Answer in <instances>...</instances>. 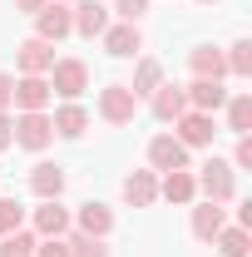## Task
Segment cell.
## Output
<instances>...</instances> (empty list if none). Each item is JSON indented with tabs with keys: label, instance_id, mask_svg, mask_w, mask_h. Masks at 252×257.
Masks as SVG:
<instances>
[{
	"label": "cell",
	"instance_id": "cb8c5ba5",
	"mask_svg": "<svg viewBox=\"0 0 252 257\" xmlns=\"http://www.w3.org/2000/svg\"><path fill=\"white\" fill-rule=\"evenodd\" d=\"M222 114H227V128L232 134H252V94H227Z\"/></svg>",
	"mask_w": 252,
	"mask_h": 257
},
{
	"label": "cell",
	"instance_id": "3957f363",
	"mask_svg": "<svg viewBox=\"0 0 252 257\" xmlns=\"http://www.w3.org/2000/svg\"><path fill=\"white\" fill-rule=\"evenodd\" d=\"M15 144L30 149V154H45V149L55 144V124H50V114H45V109H35V114H15Z\"/></svg>",
	"mask_w": 252,
	"mask_h": 257
},
{
	"label": "cell",
	"instance_id": "4fadbf2b",
	"mask_svg": "<svg viewBox=\"0 0 252 257\" xmlns=\"http://www.w3.org/2000/svg\"><path fill=\"white\" fill-rule=\"evenodd\" d=\"M158 198H163V203H178V208L198 203V183H193V173H188V168L158 173Z\"/></svg>",
	"mask_w": 252,
	"mask_h": 257
},
{
	"label": "cell",
	"instance_id": "9c48e42d",
	"mask_svg": "<svg viewBox=\"0 0 252 257\" xmlns=\"http://www.w3.org/2000/svg\"><path fill=\"white\" fill-rule=\"evenodd\" d=\"M99 40H104V55H114V60H139L144 55V35H139V25H129V20L109 25Z\"/></svg>",
	"mask_w": 252,
	"mask_h": 257
},
{
	"label": "cell",
	"instance_id": "30bf717a",
	"mask_svg": "<svg viewBox=\"0 0 252 257\" xmlns=\"http://www.w3.org/2000/svg\"><path fill=\"white\" fill-rule=\"evenodd\" d=\"M149 168H154V173L188 168V149H183L173 134H154V139H149Z\"/></svg>",
	"mask_w": 252,
	"mask_h": 257
},
{
	"label": "cell",
	"instance_id": "e575fe53",
	"mask_svg": "<svg viewBox=\"0 0 252 257\" xmlns=\"http://www.w3.org/2000/svg\"><path fill=\"white\" fill-rule=\"evenodd\" d=\"M198 5H218V0H198Z\"/></svg>",
	"mask_w": 252,
	"mask_h": 257
},
{
	"label": "cell",
	"instance_id": "8992f818",
	"mask_svg": "<svg viewBox=\"0 0 252 257\" xmlns=\"http://www.w3.org/2000/svg\"><path fill=\"white\" fill-rule=\"evenodd\" d=\"M50 79L45 74H20L15 89H10V109L15 114H35V109H50Z\"/></svg>",
	"mask_w": 252,
	"mask_h": 257
},
{
	"label": "cell",
	"instance_id": "6da1fadb",
	"mask_svg": "<svg viewBox=\"0 0 252 257\" xmlns=\"http://www.w3.org/2000/svg\"><path fill=\"white\" fill-rule=\"evenodd\" d=\"M193 183H198V193H203L208 203H227V198L237 193V168H232L227 159H218V154H213V159L193 173Z\"/></svg>",
	"mask_w": 252,
	"mask_h": 257
},
{
	"label": "cell",
	"instance_id": "4316f807",
	"mask_svg": "<svg viewBox=\"0 0 252 257\" xmlns=\"http://www.w3.org/2000/svg\"><path fill=\"white\" fill-rule=\"evenodd\" d=\"M35 242L40 237H35L30 227H15L10 237H0V257H35Z\"/></svg>",
	"mask_w": 252,
	"mask_h": 257
},
{
	"label": "cell",
	"instance_id": "52a82bcc",
	"mask_svg": "<svg viewBox=\"0 0 252 257\" xmlns=\"http://www.w3.org/2000/svg\"><path fill=\"white\" fill-rule=\"evenodd\" d=\"M30 223H35L30 227L35 237H64V232L74 227V218H69V208H64L60 198H45V203L30 213Z\"/></svg>",
	"mask_w": 252,
	"mask_h": 257
},
{
	"label": "cell",
	"instance_id": "44dd1931",
	"mask_svg": "<svg viewBox=\"0 0 252 257\" xmlns=\"http://www.w3.org/2000/svg\"><path fill=\"white\" fill-rule=\"evenodd\" d=\"M30 193L40 198V203H45V198H60V193H64V168L50 163V159H40L30 168Z\"/></svg>",
	"mask_w": 252,
	"mask_h": 257
},
{
	"label": "cell",
	"instance_id": "d590c367",
	"mask_svg": "<svg viewBox=\"0 0 252 257\" xmlns=\"http://www.w3.org/2000/svg\"><path fill=\"white\" fill-rule=\"evenodd\" d=\"M60 5H74V0H60Z\"/></svg>",
	"mask_w": 252,
	"mask_h": 257
},
{
	"label": "cell",
	"instance_id": "ac0fdd59",
	"mask_svg": "<svg viewBox=\"0 0 252 257\" xmlns=\"http://www.w3.org/2000/svg\"><path fill=\"white\" fill-rule=\"evenodd\" d=\"M183 94H188V109H203V114H218L227 104L222 79H193V84H183Z\"/></svg>",
	"mask_w": 252,
	"mask_h": 257
},
{
	"label": "cell",
	"instance_id": "836d02e7",
	"mask_svg": "<svg viewBox=\"0 0 252 257\" xmlns=\"http://www.w3.org/2000/svg\"><path fill=\"white\" fill-rule=\"evenodd\" d=\"M50 0H15V10H25V15H35V10H45Z\"/></svg>",
	"mask_w": 252,
	"mask_h": 257
},
{
	"label": "cell",
	"instance_id": "5bb4252c",
	"mask_svg": "<svg viewBox=\"0 0 252 257\" xmlns=\"http://www.w3.org/2000/svg\"><path fill=\"white\" fill-rule=\"evenodd\" d=\"M15 64H20V74H50V64H55V45H45L40 35H30V40H20Z\"/></svg>",
	"mask_w": 252,
	"mask_h": 257
},
{
	"label": "cell",
	"instance_id": "7a4b0ae2",
	"mask_svg": "<svg viewBox=\"0 0 252 257\" xmlns=\"http://www.w3.org/2000/svg\"><path fill=\"white\" fill-rule=\"evenodd\" d=\"M45 79H50V94H60L64 104H69V99H79L89 89V64L84 60H55Z\"/></svg>",
	"mask_w": 252,
	"mask_h": 257
},
{
	"label": "cell",
	"instance_id": "83f0119b",
	"mask_svg": "<svg viewBox=\"0 0 252 257\" xmlns=\"http://www.w3.org/2000/svg\"><path fill=\"white\" fill-rule=\"evenodd\" d=\"M15 227H25V208L15 198H0V237H10Z\"/></svg>",
	"mask_w": 252,
	"mask_h": 257
},
{
	"label": "cell",
	"instance_id": "ffe728a7",
	"mask_svg": "<svg viewBox=\"0 0 252 257\" xmlns=\"http://www.w3.org/2000/svg\"><path fill=\"white\" fill-rule=\"evenodd\" d=\"M188 69H193V79H227V60H222L218 45H198V50H188Z\"/></svg>",
	"mask_w": 252,
	"mask_h": 257
},
{
	"label": "cell",
	"instance_id": "7402d4cb",
	"mask_svg": "<svg viewBox=\"0 0 252 257\" xmlns=\"http://www.w3.org/2000/svg\"><path fill=\"white\" fill-rule=\"evenodd\" d=\"M158 84H163V64H158L154 55H139V64H134V79H129V94L144 104V99L154 94Z\"/></svg>",
	"mask_w": 252,
	"mask_h": 257
},
{
	"label": "cell",
	"instance_id": "d6a6232c",
	"mask_svg": "<svg viewBox=\"0 0 252 257\" xmlns=\"http://www.w3.org/2000/svg\"><path fill=\"white\" fill-rule=\"evenodd\" d=\"M10 144H15V119L0 114V149H10Z\"/></svg>",
	"mask_w": 252,
	"mask_h": 257
},
{
	"label": "cell",
	"instance_id": "5b68a950",
	"mask_svg": "<svg viewBox=\"0 0 252 257\" xmlns=\"http://www.w3.org/2000/svg\"><path fill=\"white\" fill-rule=\"evenodd\" d=\"M213 114H203V109H183L178 119H173V139L183 144V149H208L213 144Z\"/></svg>",
	"mask_w": 252,
	"mask_h": 257
},
{
	"label": "cell",
	"instance_id": "f1b7e54d",
	"mask_svg": "<svg viewBox=\"0 0 252 257\" xmlns=\"http://www.w3.org/2000/svg\"><path fill=\"white\" fill-rule=\"evenodd\" d=\"M144 10H149V0H114V15L129 20V25H139V20H144Z\"/></svg>",
	"mask_w": 252,
	"mask_h": 257
},
{
	"label": "cell",
	"instance_id": "f546056e",
	"mask_svg": "<svg viewBox=\"0 0 252 257\" xmlns=\"http://www.w3.org/2000/svg\"><path fill=\"white\" fill-rule=\"evenodd\" d=\"M232 168H252V134H237V149H232Z\"/></svg>",
	"mask_w": 252,
	"mask_h": 257
},
{
	"label": "cell",
	"instance_id": "1f68e13d",
	"mask_svg": "<svg viewBox=\"0 0 252 257\" xmlns=\"http://www.w3.org/2000/svg\"><path fill=\"white\" fill-rule=\"evenodd\" d=\"M10 89H15V74L0 69V114H10Z\"/></svg>",
	"mask_w": 252,
	"mask_h": 257
},
{
	"label": "cell",
	"instance_id": "e0dca14e",
	"mask_svg": "<svg viewBox=\"0 0 252 257\" xmlns=\"http://www.w3.org/2000/svg\"><path fill=\"white\" fill-rule=\"evenodd\" d=\"M124 203H134V208H154L158 203V173L154 168H134L124 178Z\"/></svg>",
	"mask_w": 252,
	"mask_h": 257
},
{
	"label": "cell",
	"instance_id": "ba28073f",
	"mask_svg": "<svg viewBox=\"0 0 252 257\" xmlns=\"http://www.w3.org/2000/svg\"><path fill=\"white\" fill-rule=\"evenodd\" d=\"M35 35H40L45 45H60L64 35H74V20H69V5L50 0L45 10H35Z\"/></svg>",
	"mask_w": 252,
	"mask_h": 257
},
{
	"label": "cell",
	"instance_id": "9a60e30c",
	"mask_svg": "<svg viewBox=\"0 0 252 257\" xmlns=\"http://www.w3.org/2000/svg\"><path fill=\"white\" fill-rule=\"evenodd\" d=\"M69 218H74L79 232H89V237H109V232H114V208L99 203V198H89V203H84L79 213H69Z\"/></svg>",
	"mask_w": 252,
	"mask_h": 257
},
{
	"label": "cell",
	"instance_id": "484cf974",
	"mask_svg": "<svg viewBox=\"0 0 252 257\" xmlns=\"http://www.w3.org/2000/svg\"><path fill=\"white\" fill-rule=\"evenodd\" d=\"M222 60H227V74L252 79V40H232V45L222 50Z\"/></svg>",
	"mask_w": 252,
	"mask_h": 257
},
{
	"label": "cell",
	"instance_id": "d4e9b609",
	"mask_svg": "<svg viewBox=\"0 0 252 257\" xmlns=\"http://www.w3.org/2000/svg\"><path fill=\"white\" fill-rule=\"evenodd\" d=\"M213 247H218L222 257H247L252 252V232L247 227H222L218 237H213Z\"/></svg>",
	"mask_w": 252,
	"mask_h": 257
},
{
	"label": "cell",
	"instance_id": "8fae6325",
	"mask_svg": "<svg viewBox=\"0 0 252 257\" xmlns=\"http://www.w3.org/2000/svg\"><path fill=\"white\" fill-rule=\"evenodd\" d=\"M69 20H74V35H84V40H99V35L114 25L109 20V5H99V0H74Z\"/></svg>",
	"mask_w": 252,
	"mask_h": 257
},
{
	"label": "cell",
	"instance_id": "603a6c76",
	"mask_svg": "<svg viewBox=\"0 0 252 257\" xmlns=\"http://www.w3.org/2000/svg\"><path fill=\"white\" fill-rule=\"evenodd\" d=\"M64 247H69V257H109V237H89V232L69 227L64 232Z\"/></svg>",
	"mask_w": 252,
	"mask_h": 257
},
{
	"label": "cell",
	"instance_id": "d6986e66",
	"mask_svg": "<svg viewBox=\"0 0 252 257\" xmlns=\"http://www.w3.org/2000/svg\"><path fill=\"white\" fill-rule=\"evenodd\" d=\"M188 208H193V237H198V242H213L222 227H227L222 203H208V198H203V203H188Z\"/></svg>",
	"mask_w": 252,
	"mask_h": 257
},
{
	"label": "cell",
	"instance_id": "7c38bea8",
	"mask_svg": "<svg viewBox=\"0 0 252 257\" xmlns=\"http://www.w3.org/2000/svg\"><path fill=\"white\" fill-rule=\"evenodd\" d=\"M183 109H188V94H183V84H168V79H163L154 94H149V114H154L158 124H173Z\"/></svg>",
	"mask_w": 252,
	"mask_h": 257
},
{
	"label": "cell",
	"instance_id": "4dcf8cb0",
	"mask_svg": "<svg viewBox=\"0 0 252 257\" xmlns=\"http://www.w3.org/2000/svg\"><path fill=\"white\" fill-rule=\"evenodd\" d=\"M35 257H69V247H64V237H40Z\"/></svg>",
	"mask_w": 252,
	"mask_h": 257
},
{
	"label": "cell",
	"instance_id": "277c9868",
	"mask_svg": "<svg viewBox=\"0 0 252 257\" xmlns=\"http://www.w3.org/2000/svg\"><path fill=\"white\" fill-rule=\"evenodd\" d=\"M134 114H139V99L129 94V84H104L99 89V119L104 124L124 128V124H134Z\"/></svg>",
	"mask_w": 252,
	"mask_h": 257
},
{
	"label": "cell",
	"instance_id": "2e32d148",
	"mask_svg": "<svg viewBox=\"0 0 252 257\" xmlns=\"http://www.w3.org/2000/svg\"><path fill=\"white\" fill-rule=\"evenodd\" d=\"M50 124H55V139H84V128H89V109H84L79 99H69V104H60V109L50 114Z\"/></svg>",
	"mask_w": 252,
	"mask_h": 257
}]
</instances>
